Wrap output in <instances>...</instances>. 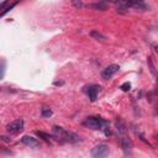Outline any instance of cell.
Wrapping results in <instances>:
<instances>
[{"mask_svg": "<svg viewBox=\"0 0 158 158\" xmlns=\"http://www.w3.org/2000/svg\"><path fill=\"white\" fill-rule=\"evenodd\" d=\"M52 131H53L54 137L60 142H70V143H73V142H78L80 139V137L78 135H75V133H73L70 131H67L65 128H63L60 126H53Z\"/></svg>", "mask_w": 158, "mask_h": 158, "instance_id": "cell-1", "label": "cell"}, {"mask_svg": "<svg viewBox=\"0 0 158 158\" xmlns=\"http://www.w3.org/2000/svg\"><path fill=\"white\" fill-rule=\"evenodd\" d=\"M106 125V121L102 120L101 117H95V116H90L86 117L84 121V126L93 128V130H101L104 126Z\"/></svg>", "mask_w": 158, "mask_h": 158, "instance_id": "cell-2", "label": "cell"}, {"mask_svg": "<svg viewBox=\"0 0 158 158\" xmlns=\"http://www.w3.org/2000/svg\"><path fill=\"white\" fill-rule=\"evenodd\" d=\"M22 130H23V120L22 118H17L6 126V131L10 135H19Z\"/></svg>", "mask_w": 158, "mask_h": 158, "instance_id": "cell-3", "label": "cell"}, {"mask_svg": "<svg viewBox=\"0 0 158 158\" xmlns=\"http://www.w3.org/2000/svg\"><path fill=\"white\" fill-rule=\"evenodd\" d=\"M107 154H109V146L105 144V143L96 144L91 149V156L95 157V158H101V157H105Z\"/></svg>", "mask_w": 158, "mask_h": 158, "instance_id": "cell-4", "label": "cell"}, {"mask_svg": "<svg viewBox=\"0 0 158 158\" xmlns=\"http://www.w3.org/2000/svg\"><path fill=\"white\" fill-rule=\"evenodd\" d=\"M120 142H121V146H122V149H123L125 154H130L131 149H132V142H131L128 135L127 133L120 135Z\"/></svg>", "mask_w": 158, "mask_h": 158, "instance_id": "cell-5", "label": "cell"}, {"mask_svg": "<svg viewBox=\"0 0 158 158\" xmlns=\"http://www.w3.org/2000/svg\"><path fill=\"white\" fill-rule=\"evenodd\" d=\"M118 69H120L118 64H110V65H107V67L102 70L101 75H102V78H104V79H110L115 73H117V72H118Z\"/></svg>", "mask_w": 158, "mask_h": 158, "instance_id": "cell-6", "label": "cell"}, {"mask_svg": "<svg viewBox=\"0 0 158 158\" xmlns=\"http://www.w3.org/2000/svg\"><path fill=\"white\" fill-rule=\"evenodd\" d=\"M21 142L26 146H28L30 148H40L41 147V143L37 141V138L32 137V136H23L21 138Z\"/></svg>", "mask_w": 158, "mask_h": 158, "instance_id": "cell-7", "label": "cell"}, {"mask_svg": "<svg viewBox=\"0 0 158 158\" xmlns=\"http://www.w3.org/2000/svg\"><path fill=\"white\" fill-rule=\"evenodd\" d=\"M85 89H86L85 91H86V94H88L90 101H95V100H96V96H98V93H99V90H100V86L93 84V85L86 86Z\"/></svg>", "mask_w": 158, "mask_h": 158, "instance_id": "cell-8", "label": "cell"}, {"mask_svg": "<svg viewBox=\"0 0 158 158\" xmlns=\"http://www.w3.org/2000/svg\"><path fill=\"white\" fill-rule=\"evenodd\" d=\"M115 125H116V128H117V132L118 135H123V133H127V127H126V123L121 120V118H117L115 121Z\"/></svg>", "mask_w": 158, "mask_h": 158, "instance_id": "cell-9", "label": "cell"}, {"mask_svg": "<svg viewBox=\"0 0 158 158\" xmlns=\"http://www.w3.org/2000/svg\"><path fill=\"white\" fill-rule=\"evenodd\" d=\"M86 7L94 9V10H105V9H106V4H105L104 1H99V2H95V4H89V5H86Z\"/></svg>", "mask_w": 158, "mask_h": 158, "instance_id": "cell-10", "label": "cell"}, {"mask_svg": "<svg viewBox=\"0 0 158 158\" xmlns=\"http://www.w3.org/2000/svg\"><path fill=\"white\" fill-rule=\"evenodd\" d=\"M90 36H91L93 38H95V40H99V41H104V40H106V36L102 35L101 32L96 31V30H93V31L90 32Z\"/></svg>", "mask_w": 158, "mask_h": 158, "instance_id": "cell-11", "label": "cell"}, {"mask_svg": "<svg viewBox=\"0 0 158 158\" xmlns=\"http://www.w3.org/2000/svg\"><path fill=\"white\" fill-rule=\"evenodd\" d=\"M35 133H36L40 138L44 139L46 142H51V138H52V136H51V135H48V133H46V132H42V131H36Z\"/></svg>", "mask_w": 158, "mask_h": 158, "instance_id": "cell-12", "label": "cell"}, {"mask_svg": "<svg viewBox=\"0 0 158 158\" xmlns=\"http://www.w3.org/2000/svg\"><path fill=\"white\" fill-rule=\"evenodd\" d=\"M41 114H42L43 117H49V116H52V110L48 106H42L41 107Z\"/></svg>", "mask_w": 158, "mask_h": 158, "instance_id": "cell-13", "label": "cell"}, {"mask_svg": "<svg viewBox=\"0 0 158 158\" xmlns=\"http://www.w3.org/2000/svg\"><path fill=\"white\" fill-rule=\"evenodd\" d=\"M72 4H73L75 7H78V9L84 7V4H83V1H81V0H72Z\"/></svg>", "mask_w": 158, "mask_h": 158, "instance_id": "cell-14", "label": "cell"}, {"mask_svg": "<svg viewBox=\"0 0 158 158\" xmlns=\"http://www.w3.org/2000/svg\"><path fill=\"white\" fill-rule=\"evenodd\" d=\"M120 89H122L123 91H128L130 89H131V83H128V81H126V83H123L121 86H120Z\"/></svg>", "mask_w": 158, "mask_h": 158, "instance_id": "cell-15", "label": "cell"}, {"mask_svg": "<svg viewBox=\"0 0 158 158\" xmlns=\"http://www.w3.org/2000/svg\"><path fill=\"white\" fill-rule=\"evenodd\" d=\"M15 4H16V2H14V4H11V5H10V6H9V7H6V9H5V10H2V11H1V15H2V16H4V15H5V14H6V12H7V11H10V10H11V9H12V7H14V6H15Z\"/></svg>", "mask_w": 158, "mask_h": 158, "instance_id": "cell-16", "label": "cell"}, {"mask_svg": "<svg viewBox=\"0 0 158 158\" xmlns=\"http://www.w3.org/2000/svg\"><path fill=\"white\" fill-rule=\"evenodd\" d=\"M7 2H9L7 0H5V1H2V2H1V5H0L1 10H5V6H6V4H7Z\"/></svg>", "mask_w": 158, "mask_h": 158, "instance_id": "cell-17", "label": "cell"}, {"mask_svg": "<svg viewBox=\"0 0 158 158\" xmlns=\"http://www.w3.org/2000/svg\"><path fill=\"white\" fill-rule=\"evenodd\" d=\"M1 139H2V141H5V142H10V141H11V139H9V138H7V137H5V136H1Z\"/></svg>", "mask_w": 158, "mask_h": 158, "instance_id": "cell-18", "label": "cell"}, {"mask_svg": "<svg viewBox=\"0 0 158 158\" xmlns=\"http://www.w3.org/2000/svg\"><path fill=\"white\" fill-rule=\"evenodd\" d=\"M154 49H156V52L158 53V44H157V46H154Z\"/></svg>", "mask_w": 158, "mask_h": 158, "instance_id": "cell-19", "label": "cell"}, {"mask_svg": "<svg viewBox=\"0 0 158 158\" xmlns=\"http://www.w3.org/2000/svg\"><path fill=\"white\" fill-rule=\"evenodd\" d=\"M16 1H20V0H16Z\"/></svg>", "mask_w": 158, "mask_h": 158, "instance_id": "cell-20", "label": "cell"}]
</instances>
